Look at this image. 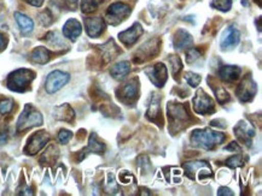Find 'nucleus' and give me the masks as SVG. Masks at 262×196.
Instances as JSON below:
<instances>
[{"mask_svg":"<svg viewBox=\"0 0 262 196\" xmlns=\"http://www.w3.org/2000/svg\"><path fill=\"white\" fill-rule=\"evenodd\" d=\"M168 119L171 124L169 129L173 134H177L178 131L187 128L192 123V117L186 106L178 104V102L168 104Z\"/></svg>","mask_w":262,"mask_h":196,"instance_id":"nucleus-1","label":"nucleus"},{"mask_svg":"<svg viewBox=\"0 0 262 196\" xmlns=\"http://www.w3.org/2000/svg\"><path fill=\"white\" fill-rule=\"evenodd\" d=\"M226 136L222 132H218L211 130V129H201V130H195L191 135V144L197 148L205 149V151H211L217 146H219L225 141Z\"/></svg>","mask_w":262,"mask_h":196,"instance_id":"nucleus-2","label":"nucleus"},{"mask_svg":"<svg viewBox=\"0 0 262 196\" xmlns=\"http://www.w3.org/2000/svg\"><path fill=\"white\" fill-rule=\"evenodd\" d=\"M35 78V74L32 70L28 69H18L11 72L8 77V88L14 92L23 93L27 91L29 85L33 79Z\"/></svg>","mask_w":262,"mask_h":196,"instance_id":"nucleus-3","label":"nucleus"},{"mask_svg":"<svg viewBox=\"0 0 262 196\" xmlns=\"http://www.w3.org/2000/svg\"><path fill=\"white\" fill-rule=\"evenodd\" d=\"M42 124V116L31 105H27L23 109L22 115L19 116L17 122V130L23 131L29 128L38 127Z\"/></svg>","mask_w":262,"mask_h":196,"instance_id":"nucleus-4","label":"nucleus"},{"mask_svg":"<svg viewBox=\"0 0 262 196\" xmlns=\"http://www.w3.org/2000/svg\"><path fill=\"white\" fill-rule=\"evenodd\" d=\"M131 13V8L124 3H114L108 8V11L105 13V18L109 24L117 25L122 21H125Z\"/></svg>","mask_w":262,"mask_h":196,"instance_id":"nucleus-5","label":"nucleus"},{"mask_svg":"<svg viewBox=\"0 0 262 196\" xmlns=\"http://www.w3.org/2000/svg\"><path fill=\"white\" fill-rule=\"evenodd\" d=\"M185 172L186 176L191 179H202L213 177V172H211L210 167L205 161H194V162H186L184 165Z\"/></svg>","mask_w":262,"mask_h":196,"instance_id":"nucleus-6","label":"nucleus"},{"mask_svg":"<svg viewBox=\"0 0 262 196\" xmlns=\"http://www.w3.org/2000/svg\"><path fill=\"white\" fill-rule=\"evenodd\" d=\"M257 92V86L251 76H244V78L242 79L240 86L237 87V96L241 101L249 102L254 99V96L256 95Z\"/></svg>","mask_w":262,"mask_h":196,"instance_id":"nucleus-7","label":"nucleus"},{"mask_svg":"<svg viewBox=\"0 0 262 196\" xmlns=\"http://www.w3.org/2000/svg\"><path fill=\"white\" fill-rule=\"evenodd\" d=\"M194 109L198 115H210L215 111L214 101L210 96L205 94L203 89H198L197 94L194 98Z\"/></svg>","mask_w":262,"mask_h":196,"instance_id":"nucleus-8","label":"nucleus"},{"mask_svg":"<svg viewBox=\"0 0 262 196\" xmlns=\"http://www.w3.org/2000/svg\"><path fill=\"white\" fill-rule=\"evenodd\" d=\"M69 75L65 72L59 71V70H55L51 74L47 76L45 83V89L49 94H54V93L58 92L59 89L64 87L69 82Z\"/></svg>","mask_w":262,"mask_h":196,"instance_id":"nucleus-9","label":"nucleus"},{"mask_svg":"<svg viewBox=\"0 0 262 196\" xmlns=\"http://www.w3.org/2000/svg\"><path fill=\"white\" fill-rule=\"evenodd\" d=\"M139 94V83L137 78L131 79L117 91V95L122 102L127 105H132L138 99Z\"/></svg>","mask_w":262,"mask_h":196,"instance_id":"nucleus-10","label":"nucleus"},{"mask_svg":"<svg viewBox=\"0 0 262 196\" xmlns=\"http://www.w3.org/2000/svg\"><path fill=\"white\" fill-rule=\"evenodd\" d=\"M158 51H160V41H158L157 39L145 42V44L139 48V51L135 53L134 62L142 63L149 61V59L155 58V55H157Z\"/></svg>","mask_w":262,"mask_h":196,"instance_id":"nucleus-11","label":"nucleus"},{"mask_svg":"<svg viewBox=\"0 0 262 196\" xmlns=\"http://www.w3.org/2000/svg\"><path fill=\"white\" fill-rule=\"evenodd\" d=\"M50 141V135L45 131L35 132L28 139V144L26 146L25 152L29 155H34L38 152H40L45 147L46 144Z\"/></svg>","mask_w":262,"mask_h":196,"instance_id":"nucleus-12","label":"nucleus"},{"mask_svg":"<svg viewBox=\"0 0 262 196\" xmlns=\"http://www.w3.org/2000/svg\"><path fill=\"white\" fill-rule=\"evenodd\" d=\"M145 72H147L148 77L150 78V81L154 83L156 87H163L164 83L167 82L168 71L167 68L162 63H158V64L151 66V68H148L145 70Z\"/></svg>","mask_w":262,"mask_h":196,"instance_id":"nucleus-13","label":"nucleus"},{"mask_svg":"<svg viewBox=\"0 0 262 196\" xmlns=\"http://www.w3.org/2000/svg\"><path fill=\"white\" fill-rule=\"evenodd\" d=\"M142 34V28L139 23H134L131 28L127 29V31L120 33L118 35V39L121 40V42L125 46H132L134 45L135 42L138 41V39L140 38V35Z\"/></svg>","mask_w":262,"mask_h":196,"instance_id":"nucleus-14","label":"nucleus"},{"mask_svg":"<svg viewBox=\"0 0 262 196\" xmlns=\"http://www.w3.org/2000/svg\"><path fill=\"white\" fill-rule=\"evenodd\" d=\"M234 132L238 141H241L244 145H250L251 139L255 136L254 128H251L247 122H240V124L234 128Z\"/></svg>","mask_w":262,"mask_h":196,"instance_id":"nucleus-15","label":"nucleus"},{"mask_svg":"<svg viewBox=\"0 0 262 196\" xmlns=\"http://www.w3.org/2000/svg\"><path fill=\"white\" fill-rule=\"evenodd\" d=\"M86 32L91 38H98L104 32L105 22L101 17H89L85 19Z\"/></svg>","mask_w":262,"mask_h":196,"instance_id":"nucleus-16","label":"nucleus"},{"mask_svg":"<svg viewBox=\"0 0 262 196\" xmlns=\"http://www.w3.org/2000/svg\"><path fill=\"white\" fill-rule=\"evenodd\" d=\"M241 40V33L237 28L234 26H230L227 28V31L225 32L224 36H222L220 46L222 49H230L232 47H234L235 45H238Z\"/></svg>","mask_w":262,"mask_h":196,"instance_id":"nucleus-17","label":"nucleus"},{"mask_svg":"<svg viewBox=\"0 0 262 196\" xmlns=\"http://www.w3.org/2000/svg\"><path fill=\"white\" fill-rule=\"evenodd\" d=\"M81 32V23L76 21L74 18L69 19V21H67V23L64 24V26H63V35H64L65 38L73 40V41H75V40L80 36Z\"/></svg>","mask_w":262,"mask_h":196,"instance_id":"nucleus-18","label":"nucleus"},{"mask_svg":"<svg viewBox=\"0 0 262 196\" xmlns=\"http://www.w3.org/2000/svg\"><path fill=\"white\" fill-rule=\"evenodd\" d=\"M241 69L235 65H224L219 70V76L222 81L233 83L240 78Z\"/></svg>","mask_w":262,"mask_h":196,"instance_id":"nucleus-19","label":"nucleus"},{"mask_svg":"<svg viewBox=\"0 0 262 196\" xmlns=\"http://www.w3.org/2000/svg\"><path fill=\"white\" fill-rule=\"evenodd\" d=\"M192 45V36L188 34L186 31L184 29H180L175 33L174 36V46L175 48L178 49H182V48H186L188 46Z\"/></svg>","mask_w":262,"mask_h":196,"instance_id":"nucleus-20","label":"nucleus"},{"mask_svg":"<svg viewBox=\"0 0 262 196\" xmlns=\"http://www.w3.org/2000/svg\"><path fill=\"white\" fill-rule=\"evenodd\" d=\"M131 72V63L120 62L111 68L110 74L115 79H124Z\"/></svg>","mask_w":262,"mask_h":196,"instance_id":"nucleus-21","label":"nucleus"},{"mask_svg":"<svg viewBox=\"0 0 262 196\" xmlns=\"http://www.w3.org/2000/svg\"><path fill=\"white\" fill-rule=\"evenodd\" d=\"M209 85H210L211 89H213L214 93H215V96H217L218 101L220 102L221 105L230 100V95H228V93L225 91L224 87H222L221 85L217 83V79L210 77V78H209Z\"/></svg>","mask_w":262,"mask_h":196,"instance_id":"nucleus-22","label":"nucleus"},{"mask_svg":"<svg viewBox=\"0 0 262 196\" xmlns=\"http://www.w3.org/2000/svg\"><path fill=\"white\" fill-rule=\"evenodd\" d=\"M101 51H102V57L105 59V63L110 62L111 59L115 58L116 54H118V48L117 46L115 45V42L112 40H109L105 45L101 46Z\"/></svg>","mask_w":262,"mask_h":196,"instance_id":"nucleus-23","label":"nucleus"},{"mask_svg":"<svg viewBox=\"0 0 262 196\" xmlns=\"http://www.w3.org/2000/svg\"><path fill=\"white\" fill-rule=\"evenodd\" d=\"M50 58H51V53L45 47H36L31 54V59L36 64H46Z\"/></svg>","mask_w":262,"mask_h":196,"instance_id":"nucleus-24","label":"nucleus"},{"mask_svg":"<svg viewBox=\"0 0 262 196\" xmlns=\"http://www.w3.org/2000/svg\"><path fill=\"white\" fill-rule=\"evenodd\" d=\"M15 18H16V22H17V24L19 25V28H21L23 34H29V33L33 31V28H34V23H33L32 19L27 17L26 15H23V13L16 12Z\"/></svg>","mask_w":262,"mask_h":196,"instance_id":"nucleus-25","label":"nucleus"},{"mask_svg":"<svg viewBox=\"0 0 262 196\" xmlns=\"http://www.w3.org/2000/svg\"><path fill=\"white\" fill-rule=\"evenodd\" d=\"M55 117L59 119V121H65V122H72L74 119V111L69 105H62L59 107L56 108L55 111Z\"/></svg>","mask_w":262,"mask_h":196,"instance_id":"nucleus-26","label":"nucleus"},{"mask_svg":"<svg viewBox=\"0 0 262 196\" xmlns=\"http://www.w3.org/2000/svg\"><path fill=\"white\" fill-rule=\"evenodd\" d=\"M148 118L150 119L151 122H155V123H158V118L161 119L160 100H158V98L156 96V94L150 102V108H149L148 111Z\"/></svg>","mask_w":262,"mask_h":196,"instance_id":"nucleus-27","label":"nucleus"},{"mask_svg":"<svg viewBox=\"0 0 262 196\" xmlns=\"http://www.w3.org/2000/svg\"><path fill=\"white\" fill-rule=\"evenodd\" d=\"M86 151L91 152V153H97V154H103L105 151V145L103 144L102 141H99L97 136H96L94 134H92L91 137H89L88 147L86 148Z\"/></svg>","mask_w":262,"mask_h":196,"instance_id":"nucleus-28","label":"nucleus"},{"mask_svg":"<svg viewBox=\"0 0 262 196\" xmlns=\"http://www.w3.org/2000/svg\"><path fill=\"white\" fill-rule=\"evenodd\" d=\"M211 6L215 9L220 10V11H222V12H226L231 9L232 0H213Z\"/></svg>","mask_w":262,"mask_h":196,"instance_id":"nucleus-29","label":"nucleus"},{"mask_svg":"<svg viewBox=\"0 0 262 196\" xmlns=\"http://www.w3.org/2000/svg\"><path fill=\"white\" fill-rule=\"evenodd\" d=\"M98 4L96 0H81V11L85 13H89L97 9Z\"/></svg>","mask_w":262,"mask_h":196,"instance_id":"nucleus-30","label":"nucleus"},{"mask_svg":"<svg viewBox=\"0 0 262 196\" xmlns=\"http://www.w3.org/2000/svg\"><path fill=\"white\" fill-rule=\"evenodd\" d=\"M226 164L228 167L235 169V167H240V166H243L244 160H243V158H242V155H233V157L227 159Z\"/></svg>","mask_w":262,"mask_h":196,"instance_id":"nucleus-31","label":"nucleus"},{"mask_svg":"<svg viewBox=\"0 0 262 196\" xmlns=\"http://www.w3.org/2000/svg\"><path fill=\"white\" fill-rule=\"evenodd\" d=\"M12 108H14V101L10 100V99H5V100L0 101V114L2 115L10 114Z\"/></svg>","mask_w":262,"mask_h":196,"instance_id":"nucleus-32","label":"nucleus"},{"mask_svg":"<svg viewBox=\"0 0 262 196\" xmlns=\"http://www.w3.org/2000/svg\"><path fill=\"white\" fill-rule=\"evenodd\" d=\"M169 63H171L172 65V72H173V75L175 76L178 74V71L181 70L180 58L177 57V55H171V57H169Z\"/></svg>","mask_w":262,"mask_h":196,"instance_id":"nucleus-33","label":"nucleus"},{"mask_svg":"<svg viewBox=\"0 0 262 196\" xmlns=\"http://www.w3.org/2000/svg\"><path fill=\"white\" fill-rule=\"evenodd\" d=\"M185 78H186L188 85L194 88L197 87L201 82V76L197 74H194V72H187L186 76H185Z\"/></svg>","mask_w":262,"mask_h":196,"instance_id":"nucleus-34","label":"nucleus"},{"mask_svg":"<svg viewBox=\"0 0 262 196\" xmlns=\"http://www.w3.org/2000/svg\"><path fill=\"white\" fill-rule=\"evenodd\" d=\"M72 136H73V134H72L70 131L61 130V131H59V134H58V141L61 142V144L65 145L69 141V139L72 138Z\"/></svg>","mask_w":262,"mask_h":196,"instance_id":"nucleus-35","label":"nucleus"},{"mask_svg":"<svg viewBox=\"0 0 262 196\" xmlns=\"http://www.w3.org/2000/svg\"><path fill=\"white\" fill-rule=\"evenodd\" d=\"M201 57V53L198 49L196 48H190L187 52V63H194L196 59Z\"/></svg>","mask_w":262,"mask_h":196,"instance_id":"nucleus-36","label":"nucleus"},{"mask_svg":"<svg viewBox=\"0 0 262 196\" xmlns=\"http://www.w3.org/2000/svg\"><path fill=\"white\" fill-rule=\"evenodd\" d=\"M132 179H133V177H132V175L131 174H128V172H126V171H124V172H121L120 174V181L122 182V183H129V182L132 181Z\"/></svg>","mask_w":262,"mask_h":196,"instance_id":"nucleus-37","label":"nucleus"},{"mask_svg":"<svg viewBox=\"0 0 262 196\" xmlns=\"http://www.w3.org/2000/svg\"><path fill=\"white\" fill-rule=\"evenodd\" d=\"M218 195H219V196H224V195L232 196V195H233V192H232V191L230 190V189L222 187V188H220V189H219V190H218Z\"/></svg>","mask_w":262,"mask_h":196,"instance_id":"nucleus-38","label":"nucleus"},{"mask_svg":"<svg viewBox=\"0 0 262 196\" xmlns=\"http://www.w3.org/2000/svg\"><path fill=\"white\" fill-rule=\"evenodd\" d=\"M25 2H27L28 4H31L33 6H36V8H40L42 3H44V0H25Z\"/></svg>","mask_w":262,"mask_h":196,"instance_id":"nucleus-39","label":"nucleus"},{"mask_svg":"<svg viewBox=\"0 0 262 196\" xmlns=\"http://www.w3.org/2000/svg\"><path fill=\"white\" fill-rule=\"evenodd\" d=\"M6 44H8V40H6L5 36L0 33V51H3V49L5 48Z\"/></svg>","mask_w":262,"mask_h":196,"instance_id":"nucleus-40","label":"nucleus"},{"mask_svg":"<svg viewBox=\"0 0 262 196\" xmlns=\"http://www.w3.org/2000/svg\"><path fill=\"white\" fill-rule=\"evenodd\" d=\"M226 151H234V152H237V151H240V147H238L235 142H232L231 146H228V147H226Z\"/></svg>","mask_w":262,"mask_h":196,"instance_id":"nucleus-41","label":"nucleus"},{"mask_svg":"<svg viewBox=\"0 0 262 196\" xmlns=\"http://www.w3.org/2000/svg\"><path fill=\"white\" fill-rule=\"evenodd\" d=\"M65 2H67L69 8H72L73 10H74V8L76 6V3H78V0H65Z\"/></svg>","mask_w":262,"mask_h":196,"instance_id":"nucleus-42","label":"nucleus"},{"mask_svg":"<svg viewBox=\"0 0 262 196\" xmlns=\"http://www.w3.org/2000/svg\"><path fill=\"white\" fill-rule=\"evenodd\" d=\"M6 139H8V136H6V134H0V145H4L6 142Z\"/></svg>","mask_w":262,"mask_h":196,"instance_id":"nucleus-43","label":"nucleus"},{"mask_svg":"<svg viewBox=\"0 0 262 196\" xmlns=\"http://www.w3.org/2000/svg\"><path fill=\"white\" fill-rule=\"evenodd\" d=\"M103 2H104V0H96V3H97V4L99 5V4H101V3H103Z\"/></svg>","mask_w":262,"mask_h":196,"instance_id":"nucleus-44","label":"nucleus"},{"mask_svg":"<svg viewBox=\"0 0 262 196\" xmlns=\"http://www.w3.org/2000/svg\"><path fill=\"white\" fill-rule=\"evenodd\" d=\"M243 5H248V3L245 2V0H243Z\"/></svg>","mask_w":262,"mask_h":196,"instance_id":"nucleus-45","label":"nucleus"}]
</instances>
